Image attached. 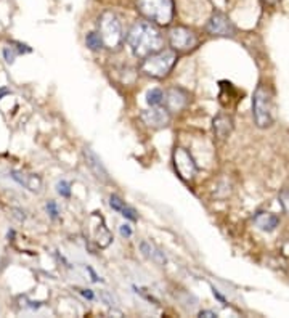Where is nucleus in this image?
<instances>
[{
    "label": "nucleus",
    "instance_id": "3",
    "mask_svg": "<svg viewBox=\"0 0 289 318\" xmlns=\"http://www.w3.org/2000/svg\"><path fill=\"white\" fill-rule=\"evenodd\" d=\"M135 5L141 16L156 26H169L174 21V0H135Z\"/></svg>",
    "mask_w": 289,
    "mask_h": 318
},
{
    "label": "nucleus",
    "instance_id": "6",
    "mask_svg": "<svg viewBox=\"0 0 289 318\" xmlns=\"http://www.w3.org/2000/svg\"><path fill=\"white\" fill-rule=\"evenodd\" d=\"M169 45L177 53L191 52L198 45V36L186 26H174L169 31Z\"/></svg>",
    "mask_w": 289,
    "mask_h": 318
},
{
    "label": "nucleus",
    "instance_id": "13",
    "mask_svg": "<svg viewBox=\"0 0 289 318\" xmlns=\"http://www.w3.org/2000/svg\"><path fill=\"white\" fill-rule=\"evenodd\" d=\"M11 179H13L16 183H20L21 186H24L26 190H29L32 193H41L42 191V179L39 175L34 174H24L20 172V170H11Z\"/></svg>",
    "mask_w": 289,
    "mask_h": 318
},
{
    "label": "nucleus",
    "instance_id": "22",
    "mask_svg": "<svg viewBox=\"0 0 289 318\" xmlns=\"http://www.w3.org/2000/svg\"><path fill=\"white\" fill-rule=\"evenodd\" d=\"M278 200H280V204H281L283 211H285V212L289 215V190H288V188H285V190L280 191Z\"/></svg>",
    "mask_w": 289,
    "mask_h": 318
},
{
    "label": "nucleus",
    "instance_id": "19",
    "mask_svg": "<svg viewBox=\"0 0 289 318\" xmlns=\"http://www.w3.org/2000/svg\"><path fill=\"white\" fill-rule=\"evenodd\" d=\"M164 101V92L161 89H151L146 93V103L150 106H159Z\"/></svg>",
    "mask_w": 289,
    "mask_h": 318
},
{
    "label": "nucleus",
    "instance_id": "8",
    "mask_svg": "<svg viewBox=\"0 0 289 318\" xmlns=\"http://www.w3.org/2000/svg\"><path fill=\"white\" fill-rule=\"evenodd\" d=\"M206 32L214 37H235L236 26L222 11H214L206 24Z\"/></svg>",
    "mask_w": 289,
    "mask_h": 318
},
{
    "label": "nucleus",
    "instance_id": "25",
    "mask_svg": "<svg viewBox=\"0 0 289 318\" xmlns=\"http://www.w3.org/2000/svg\"><path fill=\"white\" fill-rule=\"evenodd\" d=\"M119 231H121V236L122 238H130L132 236V227H130L129 224H122L121 227H119Z\"/></svg>",
    "mask_w": 289,
    "mask_h": 318
},
{
    "label": "nucleus",
    "instance_id": "4",
    "mask_svg": "<svg viewBox=\"0 0 289 318\" xmlns=\"http://www.w3.org/2000/svg\"><path fill=\"white\" fill-rule=\"evenodd\" d=\"M177 63V52L175 50H159L141 61V72L153 79H164L174 69Z\"/></svg>",
    "mask_w": 289,
    "mask_h": 318
},
{
    "label": "nucleus",
    "instance_id": "17",
    "mask_svg": "<svg viewBox=\"0 0 289 318\" xmlns=\"http://www.w3.org/2000/svg\"><path fill=\"white\" fill-rule=\"evenodd\" d=\"M140 251H141V254L145 255V257L151 259L153 262H156L157 265H166L167 264L166 255H164V252L161 251V249H157L155 244H151L148 241H141L140 243Z\"/></svg>",
    "mask_w": 289,
    "mask_h": 318
},
{
    "label": "nucleus",
    "instance_id": "12",
    "mask_svg": "<svg viewBox=\"0 0 289 318\" xmlns=\"http://www.w3.org/2000/svg\"><path fill=\"white\" fill-rule=\"evenodd\" d=\"M84 156H86V162H87L89 169L92 170V174L96 179H98L100 182H105V183L111 182L108 169L105 167V164L101 162V159L98 158V155H96L92 148H89V146L87 148H84Z\"/></svg>",
    "mask_w": 289,
    "mask_h": 318
},
{
    "label": "nucleus",
    "instance_id": "23",
    "mask_svg": "<svg viewBox=\"0 0 289 318\" xmlns=\"http://www.w3.org/2000/svg\"><path fill=\"white\" fill-rule=\"evenodd\" d=\"M16 55H18V50H16L15 47H5V48H3L5 61H7L8 65H13V63H15Z\"/></svg>",
    "mask_w": 289,
    "mask_h": 318
},
{
    "label": "nucleus",
    "instance_id": "31",
    "mask_svg": "<svg viewBox=\"0 0 289 318\" xmlns=\"http://www.w3.org/2000/svg\"><path fill=\"white\" fill-rule=\"evenodd\" d=\"M8 93H10V90H8L7 87H2V89H0V100H2L3 96H5V95H8Z\"/></svg>",
    "mask_w": 289,
    "mask_h": 318
},
{
    "label": "nucleus",
    "instance_id": "16",
    "mask_svg": "<svg viewBox=\"0 0 289 318\" xmlns=\"http://www.w3.org/2000/svg\"><path fill=\"white\" fill-rule=\"evenodd\" d=\"M110 206L114 209V211H117L119 214H121L122 217L132 220V222H137L138 217H137V212H135V209L127 206L126 201H122L117 195H111L110 196Z\"/></svg>",
    "mask_w": 289,
    "mask_h": 318
},
{
    "label": "nucleus",
    "instance_id": "21",
    "mask_svg": "<svg viewBox=\"0 0 289 318\" xmlns=\"http://www.w3.org/2000/svg\"><path fill=\"white\" fill-rule=\"evenodd\" d=\"M45 209H47V214L50 215V219L56 220L60 217V209H58V204H56L53 200H50L47 204H45Z\"/></svg>",
    "mask_w": 289,
    "mask_h": 318
},
{
    "label": "nucleus",
    "instance_id": "9",
    "mask_svg": "<svg viewBox=\"0 0 289 318\" xmlns=\"http://www.w3.org/2000/svg\"><path fill=\"white\" fill-rule=\"evenodd\" d=\"M140 119L151 129H162L171 122V111L167 108H162L161 105L151 106V110H145L140 113Z\"/></svg>",
    "mask_w": 289,
    "mask_h": 318
},
{
    "label": "nucleus",
    "instance_id": "26",
    "mask_svg": "<svg viewBox=\"0 0 289 318\" xmlns=\"http://www.w3.org/2000/svg\"><path fill=\"white\" fill-rule=\"evenodd\" d=\"M76 291H77L79 294H82V296L86 297V299H89V300H93V299H95V294H93L92 289H86V288H76Z\"/></svg>",
    "mask_w": 289,
    "mask_h": 318
},
{
    "label": "nucleus",
    "instance_id": "2",
    "mask_svg": "<svg viewBox=\"0 0 289 318\" xmlns=\"http://www.w3.org/2000/svg\"><path fill=\"white\" fill-rule=\"evenodd\" d=\"M252 117L259 129H267L275 122L273 90L270 85L260 82L252 95Z\"/></svg>",
    "mask_w": 289,
    "mask_h": 318
},
{
    "label": "nucleus",
    "instance_id": "11",
    "mask_svg": "<svg viewBox=\"0 0 289 318\" xmlns=\"http://www.w3.org/2000/svg\"><path fill=\"white\" fill-rule=\"evenodd\" d=\"M90 224H92V231H93V241L96 243L98 248H108L112 241V233L105 224V219L100 214H92L90 217Z\"/></svg>",
    "mask_w": 289,
    "mask_h": 318
},
{
    "label": "nucleus",
    "instance_id": "18",
    "mask_svg": "<svg viewBox=\"0 0 289 318\" xmlns=\"http://www.w3.org/2000/svg\"><path fill=\"white\" fill-rule=\"evenodd\" d=\"M86 44H87V47L90 50H93V52H98V50H101L105 47L103 39H101L100 32H95V31L89 32L86 36Z\"/></svg>",
    "mask_w": 289,
    "mask_h": 318
},
{
    "label": "nucleus",
    "instance_id": "1",
    "mask_svg": "<svg viewBox=\"0 0 289 318\" xmlns=\"http://www.w3.org/2000/svg\"><path fill=\"white\" fill-rule=\"evenodd\" d=\"M127 44L133 56L145 60L146 56L164 48V39L151 21H137L127 34Z\"/></svg>",
    "mask_w": 289,
    "mask_h": 318
},
{
    "label": "nucleus",
    "instance_id": "10",
    "mask_svg": "<svg viewBox=\"0 0 289 318\" xmlns=\"http://www.w3.org/2000/svg\"><path fill=\"white\" fill-rule=\"evenodd\" d=\"M164 103L171 113H178L190 103V93L182 87H171L164 93Z\"/></svg>",
    "mask_w": 289,
    "mask_h": 318
},
{
    "label": "nucleus",
    "instance_id": "28",
    "mask_svg": "<svg viewBox=\"0 0 289 318\" xmlns=\"http://www.w3.org/2000/svg\"><path fill=\"white\" fill-rule=\"evenodd\" d=\"M212 294H214V297H215V299H217V300H219V302H220V304H223V305H226V299H225V297L222 296V294H220V293H219V289H215L214 286H212Z\"/></svg>",
    "mask_w": 289,
    "mask_h": 318
},
{
    "label": "nucleus",
    "instance_id": "7",
    "mask_svg": "<svg viewBox=\"0 0 289 318\" xmlns=\"http://www.w3.org/2000/svg\"><path fill=\"white\" fill-rule=\"evenodd\" d=\"M174 167L175 172L178 174V177L183 182H190L195 179V175L198 174V164L190 155L188 150L182 148V146H177L174 150Z\"/></svg>",
    "mask_w": 289,
    "mask_h": 318
},
{
    "label": "nucleus",
    "instance_id": "20",
    "mask_svg": "<svg viewBox=\"0 0 289 318\" xmlns=\"http://www.w3.org/2000/svg\"><path fill=\"white\" fill-rule=\"evenodd\" d=\"M56 193L61 198H69L71 196V183L67 180H58L56 182Z\"/></svg>",
    "mask_w": 289,
    "mask_h": 318
},
{
    "label": "nucleus",
    "instance_id": "14",
    "mask_svg": "<svg viewBox=\"0 0 289 318\" xmlns=\"http://www.w3.org/2000/svg\"><path fill=\"white\" fill-rule=\"evenodd\" d=\"M212 129L215 137H219L220 140H225L230 137V134L233 132V117L228 114H223L220 113L214 117L212 121Z\"/></svg>",
    "mask_w": 289,
    "mask_h": 318
},
{
    "label": "nucleus",
    "instance_id": "29",
    "mask_svg": "<svg viewBox=\"0 0 289 318\" xmlns=\"http://www.w3.org/2000/svg\"><path fill=\"white\" fill-rule=\"evenodd\" d=\"M200 317L202 318V317H206V318H215L217 317V314L215 312H212V310H201L200 312Z\"/></svg>",
    "mask_w": 289,
    "mask_h": 318
},
{
    "label": "nucleus",
    "instance_id": "27",
    "mask_svg": "<svg viewBox=\"0 0 289 318\" xmlns=\"http://www.w3.org/2000/svg\"><path fill=\"white\" fill-rule=\"evenodd\" d=\"M11 212H13V217L18 220V222H22V220L26 219L24 211H21V209H11Z\"/></svg>",
    "mask_w": 289,
    "mask_h": 318
},
{
    "label": "nucleus",
    "instance_id": "5",
    "mask_svg": "<svg viewBox=\"0 0 289 318\" xmlns=\"http://www.w3.org/2000/svg\"><path fill=\"white\" fill-rule=\"evenodd\" d=\"M98 32L103 39L105 47L117 50L124 42L122 24L114 11H103L98 18Z\"/></svg>",
    "mask_w": 289,
    "mask_h": 318
},
{
    "label": "nucleus",
    "instance_id": "30",
    "mask_svg": "<svg viewBox=\"0 0 289 318\" xmlns=\"http://www.w3.org/2000/svg\"><path fill=\"white\" fill-rule=\"evenodd\" d=\"M264 5H270V7H273V5H276L278 2H281V0H260Z\"/></svg>",
    "mask_w": 289,
    "mask_h": 318
},
{
    "label": "nucleus",
    "instance_id": "24",
    "mask_svg": "<svg viewBox=\"0 0 289 318\" xmlns=\"http://www.w3.org/2000/svg\"><path fill=\"white\" fill-rule=\"evenodd\" d=\"M100 299L103 300L106 305H110V307H114L116 305V299L112 294H110L108 291H100Z\"/></svg>",
    "mask_w": 289,
    "mask_h": 318
},
{
    "label": "nucleus",
    "instance_id": "15",
    "mask_svg": "<svg viewBox=\"0 0 289 318\" xmlns=\"http://www.w3.org/2000/svg\"><path fill=\"white\" fill-rule=\"evenodd\" d=\"M252 222H254V225H256L259 230L270 233V231H273L276 227L280 225V217L276 214H273V212L259 211L256 215H254Z\"/></svg>",
    "mask_w": 289,
    "mask_h": 318
}]
</instances>
